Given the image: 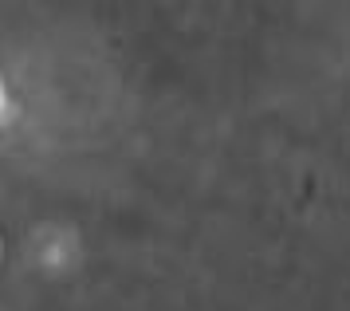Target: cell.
Segmentation results:
<instances>
[{"label":"cell","mask_w":350,"mask_h":311,"mask_svg":"<svg viewBox=\"0 0 350 311\" xmlns=\"http://www.w3.org/2000/svg\"><path fill=\"white\" fill-rule=\"evenodd\" d=\"M0 110H4V87H0Z\"/></svg>","instance_id":"obj_1"}]
</instances>
